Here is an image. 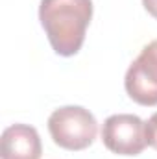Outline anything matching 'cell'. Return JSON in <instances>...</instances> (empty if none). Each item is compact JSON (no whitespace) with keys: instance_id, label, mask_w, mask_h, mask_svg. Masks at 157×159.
Segmentation results:
<instances>
[{"instance_id":"obj_1","label":"cell","mask_w":157,"mask_h":159,"mask_svg":"<svg viewBox=\"0 0 157 159\" xmlns=\"http://www.w3.org/2000/svg\"><path fill=\"white\" fill-rule=\"evenodd\" d=\"M92 19V0H41L39 20L57 56H76Z\"/></svg>"},{"instance_id":"obj_2","label":"cell","mask_w":157,"mask_h":159,"mask_svg":"<svg viewBox=\"0 0 157 159\" xmlns=\"http://www.w3.org/2000/svg\"><path fill=\"white\" fill-rule=\"evenodd\" d=\"M48 131L59 148L79 152L94 143L98 122L89 109L81 106H65L48 117Z\"/></svg>"},{"instance_id":"obj_3","label":"cell","mask_w":157,"mask_h":159,"mask_svg":"<svg viewBox=\"0 0 157 159\" xmlns=\"http://www.w3.org/2000/svg\"><path fill=\"white\" fill-rule=\"evenodd\" d=\"M124 87L133 102L146 107L157 106V39L148 43L129 65Z\"/></svg>"},{"instance_id":"obj_4","label":"cell","mask_w":157,"mask_h":159,"mask_svg":"<svg viewBox=\"0 0 157 159\" xmlns=\"http://www.w3.org/2000/svg\"><path fill=\"white\" fill-rule=\"evenodd\" d=\"M102 141L104 146L117 156H139L148 144L144 122L129 113L111 115L102 126Z\"/></svg>"},{"instance_id":"obj_5","label":"cell","mask_w":157,"mask_h":159,"mask_svg":"<svg viewBox=\"0 0 157 159\" xmlns=\"http://www.w3.org/2000/svg\"><path fill=\"white\" fill-rule=\"evenodd\" d=\"M43 144L37 129L28 124H13L4 129L0 141L2 159H39Z\"/></svg>"},{"instance_id":"obj_6","label":"cell","mask_w":157,"mask_h":159,"mask_svg":"<svg viewBox=\"0 0 157 159\" xmlns=\"http://www.w3.org/2000/svg\"><path fill=\"white\" fill-rule=\"evenodd\" d=\"M144 135H146L148 146H152L154 150H157V113H154L150 119L144 122Z\"/></svg>"},{"instance_id":"obj_7","label":"cell","mask_w":157,"mask_h":159,"mask_svg":"<svg viewBox=\"0 0 157 159\" xmlns=\"http://www.w3.org/2000/svg\"><path fill=\"white\" fill-rule=\"evenodd\" d=\"M142 6L154 19H157V0H142Z\"/></svg>"}]
</instances>
